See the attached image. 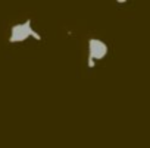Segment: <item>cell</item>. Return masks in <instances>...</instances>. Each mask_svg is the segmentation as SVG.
Here are the masks:
<instances>
[{
    "label": "cell",
    "mask_w": 150,
    "mask_h": 148,
    "mask_svg": "<svg viewBox=\"0 0 150 148\" xmlns=\"http://www.w3.org/2000/svg\"><path fill=\"white\" fill-rule=\"evenodd\" d=\"M34 32V29L31 28V19H27L22 24H16L12 27L11 29V37H9V43L15 44V43H22L25 41L28 37H31Z\"/></svg>",
    "instance_id": "obj_1"
},
{
    "label": "cell",
    "mask_w": 150,
    "mask_h": 148,
    "mask_svg": "<svg viewBox=\"0 0 150 148\" xmlns=\"http://www.w3.org/2000/svg\"><path fill=\"white\" fill-rule=\"evenodd\" d=\"M88 51H90L88 57H91L94 60H100V59H105L108 56L109 48H108L105 41H102L99 38H91L88 41Z\"/></svg>",
    "instance_id": "obj_2"
},
{
    "label": "cell",
    "mask_w": 150,
    "mask_h": 148,
    "mask_svg": "<svg viewBox=\"0 0 150 148\" xmlns=\"http://www.w3.org/2000/svg\"><path fill=\"white\" fill-rule=\"evenodd\" d=\"M31 37H33L34 40H37V41H41V35H40L38 32H35V31L33 32V35H31Z\"/></svg>",
    "instance_id": "obj_3"
},
{
    "label": "cell",
    "mask_w": 150,
    "mask_h": 148,
    "mask_svg": "<svg viewBox=\"0 0 150 148\" xmlns=\"http://www.w3.org/2000/svg\"><path fill=\"white\" fill-rule=\"evenodd\" d=\"M94 66H96V60H94V59H91V57H88V67H91V69H93Z\"/></svg>",
    "instance_id": "obj_4"
}]
</instances>
